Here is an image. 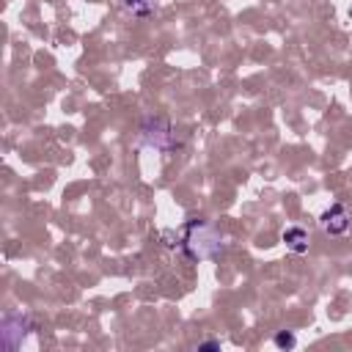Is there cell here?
<instances>
[{"label": "cell", "mask_w": 352, "mask_h": 352, "mask_svg": "<svg viewBox=\"0 0 352 352\" xmlns=\"http://www.w3.org/2000/svg\"><path fill=\"white\" fill-rule=\"evenodd\" d=\"M179 245L184 248V253H187L190 258H212V256H217L220 248H223L220 234H217L212 226H206L204 220H190V223L184 226V236H182Z\"/></svg>", "instance_id": "cell-1"}, {"label": "cell", "mask_w": 352, "mask_h": 352, "mask_svg": "<svg viewBox=\"0 0 352 352\" xmlns=\"http://www.w3.org/2000/svg\"><path fill=\"white\" fill-rule=\"evenodd\" d=\"M138 146H146V148H154V151H170L176 146L173 126L160 116H148L138 129Z\"/></svg>", "instance_id": "cell-2"}, {"label": "cell", "mask_w": 352, "mask_h": 352, "mask_svg": "<svg viewBox=\"0 0 352 352\" xmlns=\"http://www.w3.org/2000/svg\"><path fill=\"white\" fill-rule=\"evenodd\" d=\"M28 330H30V316L28 314H19V311L16 314H6L3 316V330H0L6 349H16L22 344V338L28 336Z\"/></svg>", "instance_id": "cell-3"}, {"label": "cell", "mask_w": 352, "mask_h": 352, "mask_svg": "<svg viewBox=\"0 0 352 352\" xmlns=\"http://www.w3.org/2000/svg\"><path fill=\"white\" fill-rule=\"evenodd\" d=\"M319 226H322L324 234H330V236L344 234V231L349 228V212H346V206H344V204H330V206L319 214Z\"/></svg>", "instance_id": "cell-4"}, {"label": "cell", "mask_w": 352, "mask_h": 352, "mask_svg": "<svg viewBox=\"0 0 352 352\" xmlns=\"http://www.w3.org/2000/svg\"><path fill=\"white\" fill-rule=\"evenodd\" d=\"M280 239H283V245H286L289 250H294V253L308 250V234H305V228H300V226L286 228V231L280 234Z\"/></svg>", "instance_id": "cell-5"}, {"label": "cell", "mask_w": 352, "mask_h": 352, "mask_svg": "<svg viewBox=\"0 0 352 352\" xmlns=\"http://www.w3.org/2000/svg\"><path fill=\"white\" fill-rule=\"evenodd\" d=\"M118 8L126 11L129 16L146 19V16H151V11H154V0H118Z\"/></svg>", "instance_id": "cell-6"}, {"label": "cell", "mask_w": 352, "mask_h": 352, "mask_svg": "<svg viewBox=\"0 0 352 352\" xmlns=\"http://www.w3.org/2000/svg\"><path fill=\"white\" fill-rule=\"evenodd\" d=\"M272 341H275V346H280V349H292V346L297 344V338H294L292 330H278Z\"/></svg>", "instance_id": "cell-7"}, {"label": "cell", "mask_w": 352, "mask_h": 352, "mask_svg": "<svg viewBox=\"0 0 352 352\" xmlns=\"http://www.w3.org/2000/svg\"><path fill=\"white\" fill-rule=\"evenodd\" d=\"M198 349H201V352H204V349L217 352V349H220V341H212V338H209V341H201V344H198Z\"/></svg>", "instance_id": "cell-8"}]
</instances>
